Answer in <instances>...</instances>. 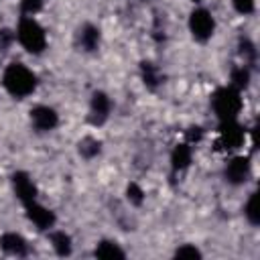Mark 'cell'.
Here are the masks:
<instances>
[{
    "label": "cell",
    "mask_w": 260,
    "mask_h": 260,
    "mask_svg": "<svg viewBox=\"0 0 260 260\" xmlns=\"http://www.w3.org/2000/svg\"><path fill=\"white\" fill-rule=\"evenodd\" d=\"M244 142V128L236 120H223L219 126V144L223 148H238Z\"/></svg>",
    "instance_id": "cell-5"
},
{
    "label": "cell",
    "mask_w": 260,
    "mask_h": 260,
    "mask_svg": "<svg viewBox=\"0 0 260 260\" xmlns=\"http://www.w3.org/2000/svg\"><path fill=\"white\" fill-rule=\"evenodd\" d=\"M189 26H191V32H193L195 39H199V41H207V39L213 35L215 22H213V16H211L205 8H197V10L191 12Z\"/></svg>",
    "instance_id": "cell-4"
},
{
    "label": "cell",
    "mask_w": 260,
    "mask_h": 260,
    "mask_svg": "<svg viewBox=\"0 0 260 260\" xmlns=\"http://www.w3.org/2000/svg\"><path fill=\"white\" fill-rule=\"evenodd\" d=\"M93 254L102 260H114V258H124V250L116 244V242H110V240H104L95 246Z\"/></svg>",
    "instance_id": "cell-12"
},
{
    "label": "cell",
    "mask_w": 260,
    "mask_h": 260,
    "mask_svg": "<svg viewBox=\"0 0 260 260\" xmlns=\"http://www.w3.org/2000/svg\"><path fill=\"white\" fill-rule=\"evenodd\" d=\"M234 8L240 14H250L254 12V0H234Z\"/></svg>",
    "instance_id": "cell-24"
},
{
    "label": "cell",
    "mask_w": 260,
    "mask_h": 260,
    "mask_svg": "<svg viewBox=\"0 0 260 260\" xmlns=\"http://www.w3.org/2000/svg\"><path fill=\"white\" fill-rule=\"evenodd\" d=\"M201 136H203V130H201L199 126H191V128H189V132H187V140H189V142L199 140Z\"/></svg>",
    "instance_id": "cell-25"
},
{
    "label": "cell",
    "mask_w": 260,
    "mask_h": 260,
    "mask_svg": "<svg viewBox=\"0 0 260 260\" xmlns=\"http://www.w3.org/2000/svg\"><path fill=\"white\" fill-rule=\"evenodd\" d=\"M211 106L213 112L217 114V118L223 120H236V116L242 110V98H240V89H236L234 85L228 87H219L213 98H211Z\"/></svg>",
    "instance_id": "cell-2"
},
{
    "label": "cell",
    "mask_w": 260,
    "mask_h": 260,
    "mask_svg": "<svg viewBox=\"0 0 260 260\" xmlns=\"http://www.w3.org/2000/svg\"><path fill=\"white\" fill-rule=\"evenodd\" d=\"M4 87L14 95V98H24L28 93L35 91L37 87V77L32 75L30 69H26L24 65L20 63H10L6 69H4Z\"/></svg>",
    "instance_id": "cell-1"
},
{
    "label": "cell",
    "mask_w": 260,
    "mask_h": 260,
    "mask_svg": "<svg viewBox=\"0 0 260 260\" xmlns=\"http://www.w3.org/2000/svg\"><path fill=\"white\" fill-rule=\"evenodd\" d=\"M20 8L24 14H37L43 8V0H20Z\"/></svg>",
    "instance_id": "cell-22"
},
{
    "label": "cell",
    "mask_w": 260,
    "mask_h": 260,
    "mask_svg": "<svg viewBox=\"0 0 260 260\" xmlns=\"http://www.w3.org/2000/svg\"><path fill=\"white\" fill-rule=\"evenodd\" d=\"M12 185H14V191H16V197L26 205V203H32L35 197H37V187L35 183L30 181V177L26 173H14L12 175Z\"/></svg>",
    "instance_id": "cell-6"
},
{
    "label": "cell",
    "mask_w": 260,
    "mask_h": 260,
    "mask_svg": "<svg viewBox=\"0 0 260 260\" xmlns=\"http://www.w3.org/2000/svg\"><path fill=\"white\" fill-rule=\"evenodd\" d=\"M193 2H199V0H193Z\"/></svg>",
    "instance_id": "cell-26"
},
{
    "label": "cell",
    "mask_w": 260,
    "mask_h": 260,
    "mask_svg": "<svg viewBox=\"0 0 260 260\" xmlns=\"http://www.w3.org/2000/svg\"><path fill=\"white\" fill-rule=\"evenodd\" d=\"M246 217L250 219V223H260V195L258 193H252L248 203H246Z\"/></svg>",
    "instance_id": "cell-16"
},
{
    "label": "cell",
    "mask_w": 260,
    "mask_h": 260,
    "mask_svg": "<svg viewBox=\"0 0 260 260\" xmlns=\"http://www.w3.org/2000/svg\"><path fill=\"white\" fill-rule=\"evenodd\" d=\"M110 108H112L110 98L104 91H95L91 95V116H89V122L95 124V126L104 124L106 118H108V114H110Z\"/></svg>",
    "instance_id": "cell-9"
},
{
    "label": "cell",
    "mask_w": 260,
    "mask_h": 260,
    "mask_svg": "<svg viewBox=\"0 0 260 260\" xmlns=\"http://www.w3.org/2000/svg\"><path fill=\"white\" fill-rule=\"evenodd\" d=\"M0 246L8 254H16V256H24L26 254V242L22 240V236L12 234V232H8V234H4L0 238Z\"/></svg>",
    "instance_id": "cell-11"
},
{
    "label": "cell",
    "mask_w": 260,
    "mask_h": 260,
    "mask_svg": "<svg viewBox=\"0 0 260 260\" xmlns=\"http://www.w3.org/2000/svg\"><path fill=\"white\" fill-rule=\"evenodd\" d=\"M240 55L244 57L246 63H254V59H256V49H254V45H252L248 39H242V41H240Z\"/></svg>",
    "instance_id": "cell-20"
},
{
    "label": "cell",
    "mask_w": 260,
    "mask_h": 260,
    "mask_svg": "<svg viewBox=\"0 0 260 260\" xmlns=\"http://www.w3.org/2000/svg\"><path fill=\"white\" fill-rule=\"evenodd\" d=\"M177 258H201V252L193 246H181L177 252H175Z\"/></svg>",
    "instance_id": "cell-23"
},
{
    "label": "cell",
    "mask_w": 260,
    "mask_h": 260,
    "mask_svg": "<svg viewBox=\"0 0 260 260\" xmlns=\"http://www.w3.org/2000/svg\"><path fill=\"white\" fill-rule=\"evenodd\" d=\"M126 195H128V201L134 203V205H140L144 201V191L136 185V183H130L128 189H126Z\"/></svg>",
    "instance_id": "cell-21"
},
{
    "label": "cell",
    "mask_w": 260,
    "mask_h": 260,
    "mask_svg": "<svg viewBox=\"0 0 260 260\" xmlns=\"http://www.w3.org/2000/svg\"><path fill=\"white\" fill-rule=\"evenodd\" d=\"M79 43L85 51H93L98 49V43H100V30L91 24H85L81 30H79Z\"/></svg>",
    "instance_id": "cell-14"
},
{
    "label": "cell",
    "mask_w": 260,
    "mask_h": 260,
    "mask_svg": "<svg viewBox=\"0 0 260 260\" xmlns=\"http://www.w3.org/2000/svg\"><path fill=\"white\" fill-rule=\"evenodd\" d=\"M26 215H28V219H30L39 230H49V228H53V223H55V213H53L51 209L39 205L37 201L26 203Z\"/></svg>",
    "instance_id": "cell-7"
},
{
    "label": "cell",
    "mask_w": 260,
    "mask_h": 260,
    "mask_svg": "<svg viewBox=\"0 0 260 260\" xmlns=\"http://www.w3.org/2000/svg\"><path fill=\"white\" fill-rule=\"evenodd\" d=\"M248 81H250V71H248V67H246V65L236 67V69L232 71V85H234L236 89L246 87V85H248Z\"/></svg>",
    "instance_id": "cell-19"
},
{
    "label": "cell",
    "mask_w": 260,
    "mask_h": 260,
    "mask_svg": "<svg viewBox=\"0 0 260 260\" xmlns=\"http://www.w3.org/2000/svg\"><path fill=\"white\" fill-rule=\"evenodd\" d=\"M30 120H32L35 128L37 130H43V132L45 130H53L57 126V122H59L57 112L53 108H49V106H37L30 112Z\"/></svg>",
    "instance_id": "cell-8"
},
{
    "label": "cell",
    "mask_w": 260,
    "mask_h": 260,
    "mask_svg": "<svg viewBox=\"0 0 260 260\" xmlns=\"http://www.w3.org/2000/svg\"><path fill=\"white\" fill-rule=\"evenodd\" d=\"M248 175H250V162H248L246 156H236L225 167V179L234 185L244 183L248 179Z\"/></svg>",
    "instance_id": "cell-10"
},
{
    "label": "cell",
    "mask_w": 260,
    "mask_h": 260,
    "mask_svg": "<svg viewBox=\"0 0 260 260\" xmlns=\"http://www.w3.org/2000/svg\"><path fill=\"white\" fill-rule=\"evenodd\" d=\"M171 162H173V169L175 171L187 169L189 162H191V146L185 144V142L183 144H177L175 150H173V154H171Z\"/></svg>",
    "instance_id": "cell-13"
},
{
    "label": "cell",
    "mask_w": 260,
    "mask_h": 260,
    "mask_svg": "<svg viewBox=\"0 0 260 260\" xmlns=\"http://www.w3.org/2000/svg\"><path fill=\"white\" fill-rule=\"evenodd\" d=\"M140 69H142V79H144V83H146L148 87H156V85L160 83V73H158V69H156L152 63L144 61V63L140 65Z\"/></svg>",
    "instance_id": "cell-17"
},
{
    "label": "cell",
    "mask_w": 260,
    "mask_h": 260,
    "mask_svg": "<svg viewBox=\"0 0 260 260\" xmlns=\"http://www.w3.org/2000/svg\"><path fill=\"white\" fill-rule=\"evenodd\" d=\"M16 37L20 41V45L28 51V53H41L47 45L45 39V30L41 28V24L32 18V16H22L18 22V30Z\"/></svg>",
    "instance_id": "cell-3"
},
{
    "label": "cell",
    "mask_w": 260,
    "mask_h": 260,
    "mask_svg": "<svg viewBox=\"0 0 260 260\" xmlns=\"http://www.w3.org/2000/svg\"><path fill=\"white\" fill-rule=\"evenodd\" d=\"M51 244L59 256H69L71 254V238L65 232H53L51 234Z\"/></svg>",
    "instance_id": "cell-15"
},
{
    "label": "cell",
    "mask_w": 260,
    "mask_h": 260,
    "mask_svg": "<svg viewBox=\"0 0 260 260\" xmlns=\"http://www.w3.org/2000/svg\"><path fill=\"white\" fill-rule=\"evenodd\" d=\"M79 152H81V156H85V158L95 156V154L100 152V140H95V138H91V136H85V138L79 142Z\"/></svg>",
    "instance_id": "cell-18"
}]
</instances>
